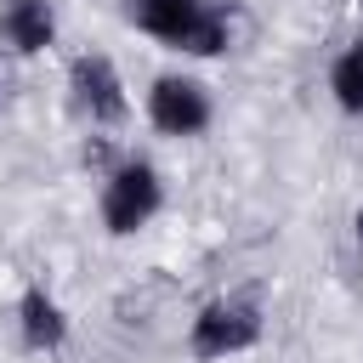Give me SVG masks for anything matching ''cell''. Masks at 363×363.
Listing matches in <instances>:
<instances>
[{"label":"cell","instance_id":"cell-10","mask_svg":"<svg viewBox=\"0 0 363 363\" xmlns=\"http://www.w3.org/2000/svg\"><path fill=\"white\" fill-rule=\"evenodd\" d=\"M357 11H363V0H357Z\"/></svg>","mask_w":363,"mask_h":363},{"label":"cell","instance_id":"cell-1","mask_svg":"<svg viewBox=\"0 0 363 363\" xmlns=\"http://www.w3.org/2000/svg\"><path fill=\"white\" fill-rule=\"evenodd\" d=\"M125 17L159 45L187 51V57H216L227 51V34H233L227 6L216 0H125Z\"/></svg>","mask_w":363,"mask_h":363},{"label":"cell","instance_id":"cell-8","mask_svg":"<svg viewBox=\"0 0 363 363\" xmlns=\"http://www.w3.org/2000/svg\"><path fill=\"white\" fill-rule=\"evenodd\" d=\"M329 91H335L340 113H363V40L346 45V51L329 62Z\"/></svg>","mask_w":363,"mask_h":363},{"label":"cell","instance_id":"cell-3","mask_svg":"<svg viewBox=\"0 0 363 363\" xmlns=\"http://www.w3.org/2000/svg\"><path fill=\"white\" fill-rule=\"evenodd\" d=\"M159 204H164V182H159L153 164L125 159L119 170H108V182H102V227L113 238H130L136 227H147L159 216Z\"/></svg>","mask_w":363,"mask_h":363},{"label":"cell","instance_id":"cell-6","mask_svg":"<svg viewBox=\"0 0 363 363\" xmlns=\"http://www.w3.org/2000/svg\"><path fill=\"white\" fill-rule=\"evenodd\" d=\"M0 34H6V45L23 51V57L45 51V45L57 40V11H51V0H6V6H0Z\"/></svg>","mask_w":363,"mask_h":363},{"label":"cell","instance_id":"cell-7","mask_svg":"<svg viewBox=\"0 0 363 363\" xmlns=\"http://www.w3.org/2000/svg\"><path fill=\"white\" fill-rule=\"evenodd\" d=\"M17 329H23V346H28V352H51V346H62L68 318H62V306H57L45 289H23V301H17Z\"/></svg>","mask_w":363,"mask_h":363},{"label":"cell","instance_id":"cell-4","mask_svg":"<svg viewBox=\"0 0 363 363\" xmlns=\"http://www.w3.org/2000/svg\"><path fill=\"white\" fill-rule=\"evenodd\" d=\"M68 96H74V113L91 119V125H119L130 113L125 79H119L113 57H102V51H85V57L68 62Z\"/></svg>","mask_w":363,"mask_h":363},{"label":"cell","instance_id":"cell-5","mask_svg":"<svg viewBox=\"0 0 363 363\" xmlns=\"http://www.w3.org/2000/svg\"><path fill=\"white\" fill-rule=\"evenodd\" d=\"M210 91L187 74H159L153 91H147V119L164 130V136H199L210 125Z\"/></svg>","mask_w":363,"mask_h":363},{"label":"cell","instance_id":"cell-2","mask_svg":"<svg viewBox=\"0 0 363 363\" xmlns=\"http://www.w3.org/2000/svg\"><path fill=\"white\" fill-rule=\"evenodd\" d=\"M255 340H261V306L244 301V295L210 301V306L193 318V329H187V352H193L199 363H221V357H233V352H250Z\"/></svg>","mask_w":363,"mask_h":363},{"label":"cell","instance_id":"cell-9","mask_svg":"<svg viewBox=\"0 0 363 363\" xmlns=\"http://www.w3.org/2000/svg\"><path fill=\"white\" fill-rule=\"evenodd\" d=\"M352 233H357V244H363V210H357V216H352Z\"/></svg>","mask_w":363,"mask_h":363}]
</instances>
